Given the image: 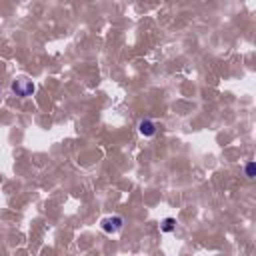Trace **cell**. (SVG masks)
Returning a JSON list of instances; mask_svg holds the SVG:
<instances>
[{
	"mask_svg": "<svg viewBox=\"0 0 256 256\" xmlns=\"http://www.w3.org/2000/svg\"><path fill=\"white\" fill-rule=\"evenodd\" d=\"M10 88H12V92L16 94V96H20V98H26V96H32V92H34V82L28 78V76H16L14 80H12V84H10Z\"/></svg>",
	"mask_w": 256,
	"mask_h": 256,
	"instance_id": "1",
	"label": "cell"
},
{
	"mask_svg": "<svg viewBox=\"0 0 256 256\" xmlns=\"http://www.w3.org/2000/svg\"><path fill=\"white\" fill-rule=\"evenodd\" d=\"M100 226L106 234H118L124 228V220H122V216H108L100 222Z\"/></svg>",
	"mask_w": 256,
	"mask_h": 256,
	"instance_id": "2",
	"label": "cell"
},
{
	"mask_svg": "<svg viewBox=\"0 0 256 256\" xmlns=\"http://www.w3.org/2000/svg\"><path fill=\"white\" fill-rule=\"evenodd\" d=\"M138 132H140L142 136L150 138V136L156 134V124H154L152 120H148V118H142V120L138 122Z\"/></svg>",
	"mask_w": 256,
	"mask_h": 256,
	"instance_id": "3",
	"label": "cell"
},
{
	"mask_svg": "<svg viewBox=\"0 0 256 256\" xmlns=\"http://www.w3.org/2000/svg\"><path fill=\"white\" fill-rule=\"evenodd\" d=\"M174 218H164L162 220V224H160V228H162V232H172L174 230Z\"/></svg>",
	"mask_w": 256,
	"mask_h": 256,
	"instance_id": "4",
	"label": "cell"
},
{
	"mask_svg": "<svg viewBox=\"0 0 256 256\" xmlns=\"http://www.w3.org/2000/svg\"><path fill=\"white\" fill-rule=\"evenodd\" d=\"M254 174H256V164L254 162H248L246 164V176L248 178H254Z\"/></svg>",
	"mask_w": 256,
	"mask_h": 256,
	"instance_id": "5",
	"label": "cell"
},
{
	"mask_svg": "<svg viewBox=\"0 0 256 256\" xmlns=\"http://www.w3.org/2000/svg\"><path fill=\"white\" fill-rule=\"evenodd\" d=\"M0 104H2V90H0Z\"/></svg>",
	"mask_w": 256,
	"mask_h": 256,
	"instance_id": "6",
	"label": "cell"
}]
</instances>
